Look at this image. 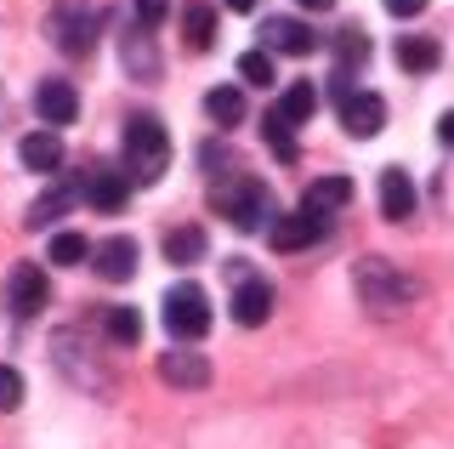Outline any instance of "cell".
<instances>
[{"label":"cell","instance_id":"cell-5","mask_svg":"<svg viewBox=\"0 0 454 449\" xmlns=\"http://www.w3.org/2000/svg\"><path fill=\"white\" fill-rule=\"evenodd\" d=\"M6 290H12V313L18 319H35L40 307H46V273L35 268V262H18V268H12V279H6Z\"/></svg>","mask_w":454,"mask_h":449},{"label":"cell","instance_id":"cell-35","mask_svg":"<svg viewBox=\"0 0 454 449\" xmlns=\"http://www.w3.org/2000/svg\"><path fill=\"white\" fill-rule=\"evenodd\" d=\"M255 6V0H227V12H250Z\"/></svg>","mask_w":454,"mask_h":449},{"label":"cell","instance_id":"cell-24","mask_svg":"<svg viewBox=\"0 0 454 449\" xmlns=\"http://www.w3.org/2000/svg\"><path fill=\"white\" fill-rule=\"evenodd\" d=\"M108 335L120 347H137L142 342V313L137 307H108Z\"/></svg>","mask_w":454,"mask_h":449},{"label":"cell","instance_id":"cell-8","mask_svg":"<svg viewBox=\"0 0 454 449\" xmlns=\"http://www.w3.org/2000/svg\"><path fill=\"white\" fill-rule=\"evenodd\" d=\"M340 125H347L352 137H380V125H387V103H380L375 91H352L347 103H340Z\"/></svg>","mask_w":454,"mask_h":449},{"label":"cell","instance_id":"cell-2","mask_svg":"<svg viewBox=\"0 0 454 449\" xmlns=\"http://www.w3.org/2000/svg\"><path fill=\"white\" fill-rule=\"evenodd\" d=\"M125 165H131V182H142V188H153L165 171H170V137L165 125L153 114H131L125 120Z\"/></svg>","mask_w":454,"mask_h":449},{"label":"cell","instance_id":"cell-3","mask_svg":"<svg viewBox=\"0 0 454 449\" xmlns=\"http://www.w3.org/2000/svg\"><path fill=\"white\" fill-rule=\"evenodd\" d=\"M216 210L233 222L239 233H255L267 217H278V210H273V193H267V182H255V177H233L227 188H216Z\"/></svg>","mask_w":454,"mask_h":449},{"label":"cell","instance_id":"cell-30","mask_svg":"<svg viewBox=\"0 0 454 449\" xmlns=\"http://www.w3.org/2000/svg\"><path fill=\"white\" fill-rule=\"evenodd\" d=\"M23 404V375L12 364H0V410H18Z\"/></svg>","mask_w":454,"mask_h":449},{"label":"cell","instance_id":"cell-4","mask_svg":"<svg viewBox=\"0 0 454 449\" xmlns=\"http://www.w3.org/2000/svg\"><path fill=\"white\" fill-rule=\"evenodd\" d=\"M165 330L176 335V342H199V335L210 330V296L199 285H176L165 296Z\"/></svg>","mask_w":454,"mask_h":449},{"label":"cell","instance_id":"cell-16","mask_svg":"<svg viewBox=\"0 0 454 449\" xmlns=\"http://www.w3.org/2000/svg\"><path fill=\"white\" fill-rule=\"evenodd\" d=\"M347 200H352V182L347 177H318V182H307L301 210H312V217H330V210H340Z\"/></svg>","mask_w":454,"mask_h":449},{"label":"cell","instance_id":"cell-31","mask_svg":"<svg viewBox=\"0 0 454 449\" xmlns=\"http://www.w3.org/2000/svg\"><path fill=\"white\" fill-rule=\"evenodd\" d=\"M125 63H131V68L142 63V75H153V68H160V63H153V51H148V35H137L131 46H125Z\"/></svg>","mask_w":454,"mask_h":449},{"label":"cell","instance_id":"cell-26","mask_svg":"<svg viewBox=\"0 0 454 449\" xmlns=\"http://www.w3.org/2000/svg\"><path fill=\"white\" fill-rule=\"evenodd\" d=\"M335 51H340V75H352L358 63H369V35L364 29H340Z\"/></svg>","mask_w":454,"mask_h":449},{"label":"cell","instance_id":"cell-21","mask_svg":"<svg viewBox=\"0 0 454 449\" xmlns=\"http://www.w3.org/2000/svg\"><path fill=\"white\" fill-rule=\"evenodd\" d=\"M165 256L176 262V268L199 262V256H205V228H176V233H165Z\"/></svg>","mask_w":454,"mask_h":449},{"label":"cell","instance_id":"cell-29","mask_svg":"<svg viewBox=\"0 0 454 449\" xmlns=\"http://www.w3.org/2000/svg\"><path fill=\"white\" fill-rule=\"evenodd\" d=\"M165 12H170V0H131V18H137V29H142V35L160 29Z\"/></svg>","mask_w":454,"mask_h":449},{"label":"cell","instance_id":"cell-11","mask_svg":"<svg viewBox=\"0 0 454 449\" xmlns=\"http://www.w3.org/2000/svg\"><path fill=\"white\" fill-rule=\"evenodd\" d=\"M57 46H63L68 58H85V51L97 46V12H74V6L57 12Z\"/></svg>","mask_w":454,"mask_h":449},{"label":"cell","instance_id":"cell-12","mask_svg":"<svg viewBox=\"0 0 454 449\" xmlns=\"http://www.w3.org/2000/svg\"><path fill=\"white\" fill-rule=\"evenodd\" d=\"M380 217H387V222H409V217H415V182H409V171H397V165L380 171Z\"/></svg>","mask_w":454,"mask_h":449},{"label":"cell","instance_id":"cell-28","mask_svg":"<svg viewBox=\"0 0 454 449\" xmlns=\"http://www.w3.org/2000/svg\"><path fill=\"white\" fill-rule=\"evenodd\" d=\"M262 137H267V148H273L278 160H295V137H290V125H284L278 114H267V120H262Z\"/></svg>","mask_w":454,"mask_h":449},{"label":"cell","instance_id":"cell-15","mask_svg":"<svg viewBox=\"0 0 454 449\" xmlns=\"http://www.w3.org/2000/svg\"><path fill=\"white\" fill-rule=\"evenodd\" d=\"M312 108H318V86H312V80H290V86L278 91V103H273V114L290 125H301V120H312Z\"/></svg>","mask_w":454,"mask_h":449},{"label":"cell","instance_id":"cell-33","mask_svg":"<svg viewBox=\"0 0 454 449\" xmlns=\"http://www.w3.org/2000/svg\"><path fill=\"white\" fill-rule=\"evenodd\" d=\"M437 137H443V143L454 148V108H449V114H443V120H437Z\"/></svg>","mask_w":454,"mask_h":449},{"label":"cell","instance_id":"cell-20","mask_svg":"<svg viewBox=\"0 0 454 449\" xmlns=\"http://www.w3.org/2000/svg\"><path fill=\"white\" fill-rule=\"evenodd\" d=\"M182 35H188L193 51H210V40H216V12H210L205 0H188V6H182Z\"/></svg>","mask_w":454,"mask_h":449},{"label":"cell","instance_id":"cell-6","mask_svg":"<svg viewBox=\"0 0 454 449\" xmlns=\"http://www.w3.org/2000/svg\"><path fill=\"white\" fill-rule=\"evenodd\" d=\"M91 262H97V273H103L108 285H125V279H137V240L114 233V240L91 245Z\"/></svg>","mask_w":454,"mask_h":449},{"label":"cell","instance_id":"cell-13","mask_svg":"<svg viewBox=\"0 0 454 449\" xmlns=\"http://www.w3.org/2000/svg\"><path fill=\"white\" fill-rule=\"evenodd\" d=\"M35 108H40V120H46V125H74L80 91L68 86V80H46V86L35 91Z\"/></svg>","mask_w":454,"mask_h":449},{"label":"cell","instance_id":"cell-22","mask_svg":"<svg viewBox=\"0 0 454 449\" xmlns=\"http://www.w3.org/2000/svg\"><path fill=\"white\" fill-rule=\"evenodd\" d=\"M205 114L216 120V125H233V120H245V91H233V86H216L205 97Z\"/></svg>","mask_w":454,"mask_h":449},{"label":"cell","instance_id":"cell-14","mask_svg":"<svg viewBox=\"0 0 454 449\" xmlns=\"http://www.w3.org/2000/svg\"><path fill=\"white\" fill-rule=\"evenodd\" d=\"M267 313H273V285H267V279H245V285L233 290V319L245 330H255V325H267Z\"/></svg>","mask_w":454,"mask_h":449},{"label":"cell","instance_id":"cell-18","mask_svg":"<svg viewBox=\"0 0 454 449\" xmlns=\"http://www.w3.org/2000/svg\"><path fill=\"white\" fill-rule=\"evenodd\" d=\"M160 375H165L170 387H205L210 382V364L199 358V353H182V347H176V353L160 358Z\"/></svg>","mask_w":454,"mask_h":449},{"label":"cell","instance_id":"cell-27","mask_svg":"<svg viewBox=\"0 0 454 449\" xmlns=\"http://www.w3.org/2000/svg\"><path fill=\"white\" fill-rule=\"evenodd\" d=\"M239 80L245 86H273V51H245L239 58Z\"/></svg>","mask_w":454,"mask_h":449},{"label":"cell","instance_id":"cell-9","mask_svg":"<svg viewBox=\"0 0 454 449\" xmlns=\"http://www.w3.org/2000/svg\"><path fill=\"white\" fill-rule=\"evenodd\" d=\"M262 40H267V51H284V58H312V51H318V35L295 18H273L262 29Z\"/></svg>","mask_w":454,"mask_h":449},{"label":"cell","instance_id":"cell-32","mask_svg":"<svg viewBox=\"0 0 454 449\" xmlns=\"http://www.w3.org/2000/svg\"><path fill=\"white\" fill-rule=\"evenodd\" d=\"M387 12H392V18H420L426 0H387Z\"/></svg>","mask_w":454,"mask_h":449},{"label":"cell","instance_id":"cell-34","mask_svg":"<svg viewBox=\"0 0 454 449\" xmlns=\"http://www.w3.org/2000/svg\"><path fill=\"white\" fill-rule=\"evenodd\" d=\"M301 6H307V12H330L335 0H301Z\"/></svg>","mask_w":454,"mask_h":449},{"label":"cell","instance_id":"cell-19","mask_svg":"<svg viewBox=\"0 0 454 449\" xmlns=\"http://www.w3.org/2000/svg\"><path fill=\"white\" fill-rule=\"evenodd\" d=\"M437 63H443L437 40H426V35H403V40H397V68H409V75H432Z\"/></svg>","mask_w":454,"mask_h":449},{"label":"cell","instance_id":"cell-10","mask_svg":"<svg viewBox=\"0 0 454 449\" xmlns=\"http://www.w3.org/2000/svg\"><path fill=\"white\" fill-rule=\"evenodd\" d=\"M85 200H91V210H125V200H131V177L125 171H108V165H97L91 177H85Z\"/></svg>","mask_w":454,"mask_h":449},{"label":"cell","instance_id":"cell-25","mask_svg":"<svg viewBox=\"0 0 454 449\" xmlns=\"http://www.w3.org/2000/svg\"><path fill=\"white\" fill-rule=\"evenodd\" d=\"M85 256H91V240H85V233H57V240H51V262H57V268H80Z\"/></svg>","mask_w":454,"mask_h":449},{"label":"cell","instance_id":"cell-23","mask_svg":"<svg viewBox=\"0 0 454 449\" xmlns=\"http://www.w3.org/2000/svg\"><path fill=\"white\" fill-rule=\"evenodd\" d=\"M68 205H74V188H51L46 200H35V205H28V228H46V222H57Z\"/></svg>","mask_w":454,"mask_h":449},{"label":"cell","instance_id":"cell-17","mask_svg":"<svg viewBox=\"0 0 454 449\" xmlns=\"http://www.w3.org/2000/svg\"><path fill=\"white\" fill-rule=\"evenodd\" d=\"M18 160L28 165V171H57V165H63V137H57V131L23 137V143H18Z\"/></svg>","mask_w":454,"mask_h":449},{"label":"cell","instance_id":"cell-1","mask_svg":"<svg viewBox=\"0 0 454 449\" xmlns=\"http://www.w3.org/2000/svg\"><path fill=\"white\" fill-rule=\"evenodd\" d=\"M352 285H358V296H364V307L375 319H397L409 302L420 296V285L409 273H397L387 256H364L358 262V273H352Z\"/></svg>","mask_w":454,"mask_h":449},{"label":"cell","instance_id":"cell-7","mask_svg":"<svg viewBox=\"0 0 454 449\" xmlns=\"http://www.w3.org/2000/svg\"><path fill=\"white\" fill-rule=\"evenodd\" d=\"M318 233H324V217H312V210H290V217H273L267 240H273V250H307Z\"/></svg>","mask_w":454,"mask_h":449}]
</instances>
